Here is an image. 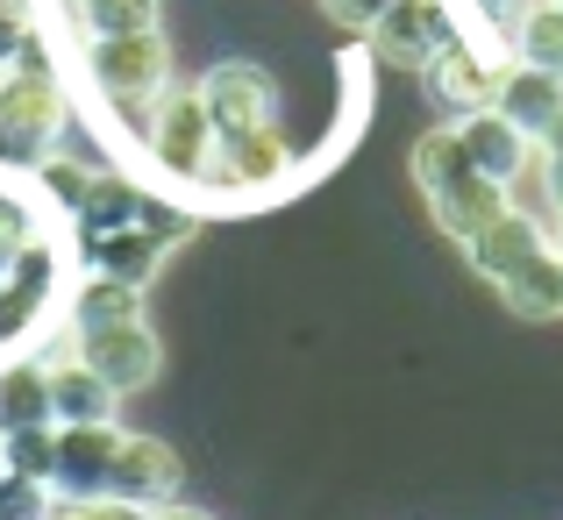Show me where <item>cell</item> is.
Listing matches in <instances>:
<instances>
[{
	"label": "cell",
	"instance_id": "8fae6325",
	"mask_svg": "<svg viewBox=\"0 0 563 520\" xmlns=\"http://www.w3.org/2000/svg\"><path fill=\"white\" fill-rule=\"evenodd\" d=\"M114 442L122 428H57V450H51V493L57 499H100L108 493V471H114Z\"/></svg>",
	"mask_w": 563,
	"mask_h": 520
},
{
	"label": "cell",
	"instance_id": "5bb4252c",
	"mask_svg": "<svg viewBox=\"0 0 563 520\" xmlns=\"http://www.w3.org/2000/svg\"><path fill=\"white\" fill-rule=\"evenodd\" d=\"M450 129H456V143H464V157L493 178V186H514L521 165L536 157V143H528L499 108H478V114H464V122H450Z\"/></svg>",
	"mask_w": 563,
	"mask_h": 520
},
{
	"label": "cell",
	"instance_id": "ffe728a7",
	"mask_svg": "<svg viewBox=\"0 0 563 520\" xmlns=\"http://www.w3.org/2000/svg\"><path fill=\"white\" fill-rule=\"evenodd\" d=\"M143 314V286H122V278H79V292L65 300V329H108V321H136Z\"/></svg>",
	"mask_w": 563,
	"mask_h": 520
},
{
	"label": "cell",
	"instance_id": "5b68a950",
	"mask_svg": "<svg viewBox=\"0 0 563 520\" xmlns=\"http://www.w3.org/2000/svg\"><path fill=\"white\" fill-rule=\"evenodd\" d=\"M200 108L207 122H214V143L229 136H257V129H278V79L264 65H250V57H229V65H214L200 86Z\"/></svg>",
	"mask_w": 563,
	"mask_h": 520
},
{
	"label": "cell",
	"instance_id": "52a82bcc",
	"mask_svg": "<svg viewBox=\"0 0 563 520\" xmlns=\"http://www.w3.org/2000/svg\"><path fill=\"white\" fill-rule=\"evenodd\" d=\"M499 65H507L499 51H478L471 36H450V43H442V51L421 65V86H428V100H435L450 122H464V114L493 108V93H499Z\"/></svg>",
	"mask_w": 563,
	"mask_h": 520
},
{
	"label": "cell",
	"instance_id": "9c48e42d",
	"mask_svg": "<svg viewBox=\"0 0 563 520\" xmlns=\"http://www.w3.org/2000/svg\"><path fill=\"white\" fill-rule=\"evenodd\" d=\"M36 364H43V378H51V421L57 428H108L114 413H122V392H114V385H100L93 370L79 364L71 335H65V343H43Z\"/></svg>",
	"mask_w": 563,
	"mask_h": 520
},
{
	"label": "cell",
	"instance_id": "603a6c76",
	"mask_svg": "<svg viewBox=\"0 0 563 520\" xmlns=\"http://www.w3.org/2000/svg\"><path fill=\"white\" fill-rule=\"evenodd\" d=\"M57 493L43 478H22V471H0V520H51Z\"/></svg>",
	"mask_w": 563,
	"mask_h": 520
},
{
	"label": "cell",
	"instance_id": "ba28073f",
	"mask_svg": "<svg viewBox=\"0 0 563 520\" xmlns=\"http://www.w3.org/2000/svg\"><path fill=\"white\" fill-rule=\"evenodd\" d=\"M450 36H464V29H456V14H450V0H393V8L372 22V36H364V43H372L378 65L421 71Z\"/></svg>",
	"mask_w": 563,
	"mask_h": 520
},
{
	"label": "cell",
	"instance_id": "7c38bea8",
	"mask_svg": "<svg viewBox=\"0 0 563 520\" xmlns=\"http://www.w3.org/2000/svg\"><path fill=\"white\" fill-rule=\"evenodd\" d=\"M86 272L93 278H122V286H151L157 264L172 257L179 243H165L157 229H143V221H129V229H108V235H86Z\"/></svg>",
	"mask_w": 563,
	"mask_h": 520
},
{
	"label": "cell",
	"instance_id": "7a4b0ae2",
	"mask_svg": "<svg viewBox=\"0 0 563 520\" xmlns=\"http://www.w3.org/2000/svg\"><path fill=\"white\" fill-rule=\"evenodd\" d=\"M79 71H86L93 100L114 114V122L143 129V122H151V108L172 93V43H165V29L93 36V43H79Z\"/></svg>",
	"mask_w": 563,
	"mask_h": 520
},
{
	"label": "cell",
	"instance_id": "277c9868",
	"mask_svg": "<svg viewBox=\"0 0 563 520\" xmlns=\"http://www.w3.org/2000/svg\"><path fill=\"white\" fill-rule=\"evenodd\" d=\"M136 136H143L151 172L165 178V186H179V192H192L207 178V165H214V122H207V108H200V93H192V86H172Z\"/></svg>",
	"mask_w": 563,
	"mask_h": 520
},
{
	"label": "cell",
	"instance_id": "4316f807",
	"mask_svg": "<svg viewBox=\"0 0 563 520\" xmlns=\"http://www.w3.org/2000/svg\"><path fill=\"white\" fill-rule=\"evenodd\" d=\"M393 8V0H321V14H329L335 29H350V36H372V22Z\"/></svg>",
	"mask_w": 563,
	"mask_h": 520
},
{
	"label": "cell",
	"instance_id": "44dd1931",
	"mask_svg": "<svg viewBox=\"0 0 563 520\" xmlns=\"http://www.w3.org/2000/svg\"><path fill=\"white\" fill-rule=\"evenodd\" d=\"M79 43L93 36H129V29H157V0H65Z\"/></svg>",
	"mask_w": 563,
	"mask_h": 520
},
{
	"label": "cell",
	"instance_id": "2e32d148",
	"mask_svg": "<svg viewBox=\"0 0 563 520\" xmlns=\"http://www.w3.org/2000/svg\"><path fill=\"white\" fill-rule=\"evenodd\" d=\"M22 428H57L51 421V378H43L36 356H8L0 364V442L22 435Z\"/></svg>",
	"mask_w": 563,
	"mask_h": 520
},
{
	"label": "cell",
	"instance_id": "f546056e",
	"mask_svg": "<svg viewBox=\"0 0 563 520\" xmlns=\"http://www.w3.org/2000/svg\"><path fill=\"white\" fill-rule=\"evenodd\" d=\"M151 520H214V513H200V507H179V499H172V507H151Z\"/></svg>",
	"mask_w": 563,
	"mask_h": 520
},
{
	"label": "cell",
	"instance_id": "3957f363",
	"mask_svg": "<svg viewBox=\"0 0 563 520\" xmlns=\"http://www.w3.org/2000/svg\"><path fill=\"white\" fill-rule=\"evenodd\" d=\"M413 186H421L428 214H435V229L450 235V243H471L485 221L507 214V186H493V178L471 165L450 122H435L421 143H413Z\"/></svg>",
	"mask_w": 563,
	"mask_h": 520
},
{
	"label": "cell",
	"instance_id": "8992f818",
	"mask_svg": "<svg viewBox=\"0 0 563 520\" xmlns=\"http://www.w3.org/2000/svg\"><path fill=\"white\" fill-rule=\"evenodd\" d=\"M71 350H79V364L93 370L100 385H114V392H143V385L157 378V364H165V350H157L151 321H108V329H71Z\"/></svg>",
	"mask_w": 563,
	"mask_h": 520
},
{
	"label": "cell",
	"instance_id": "9a60e30c",
	"mask_svg": "<svg viewBox=\"0 0 563 520\" xmlns=\"http://www.w3.org/2000/svg\"><path fill=\"white\" fill-rule=\"evenodd\" d=\"M536 250H556V243H550V235H542L528 214H514V207H507L499 221H485V229L464 243V257H471V272H478V278H493V286H499V278L521 272Z\"/></svg>",
	"mask_w": 563,
	"mask_h": 520
},
{
	"label": "cell",
	"instance_id": "d4e9b609",
	"mask_svg": "<svg viewBox=\"0 0 563 520\" xmlns=\"http://www.w3.org/2000/svg\"><path fill=\"white\" fill-rule=\"evenodd\" d=\"M36 43V22H29V0H0V71Z\"/></svg>",
	"mask_w": 563,
	"mask_h": 520
},
{
	"label": "cell",
	"instance_id": "d6986e66",
	"mask_svg": "<svg viewBox=\"0 0 563 520\" xmlns=\"http://www.w3.org/2000/svg\"><path fill=\"white\" fill-rule=\"evenodd\" d=\"M143 200H151V192H143L129 172H93L79 214H71V221H79V243H86V235H108V229H129V221L143 214Z\"/></svg>",
	"mask_w": 563,
	"mask_h": 520
},
{
	"label": "cell",
	"instance_id": "4dcf8cb0",
	"mask_svg": "<svg viewBox=\"0 0 563 520\" xmlns=\"http://www.w3.org/2000/svg\"><path fill=\"white\" fill-rule=\"evenodd\" d=\"M0 278H8V257H0Z\"/></svg>",
	"mask_w": 563,
	"mask_h": 520
},
{
	"label": "cell",
	"instance_id": "cb8c5ba5",
	"mask_svg": "<svg viewBox=\"0 0 563 520\" xmlns=\"http://www.w3.org/2000/svg\"><path fill=\"white\" fill-rule=\"evenodd\" d=\"M51 450H57V428H22V435L0 442V464L22 471V478H43V485H51Z\"/></svg>",
	"mask_w": 563,
	"mask_h": 520
},
{
	"label": "cell",
	"instance_id": "484cf974",
	"mask_svg": "<svg viewBox=\"0 0 563 520\" xmlns=\"http://www.w3.org/2000/svg\"><path fill=\"white\" fill-rule=\"evenodd\" d=\"M51 520H151V513L129 507V499H108V493H100V499H57Z\"/></svg>",
	"mask_w": 563,
	"mask_h": 520
},
{
	"label": "cell",
	"instance_id": "30bf717a",
	"mask_svg": "<svg viewBox=\"0 0 563 520\" xmlns=\"http://www.w3.org/2000/svg\"><path fill=\"white\" fill-rule=\"evenodd\" d=\"M108 499H129V507H172L179 499V450L157 435H129L114 442V471H108Z\"/></svg>",
	"mask_w": 563,
	"mask_h": 520
},
{
	"label": "cell",
	"instance_id": "f1b7e54d",
	"mask_svg": "<svg viewBox=\"0 0 563 520\" xmlns=\"http://www.w3.org/2000/svg\"><path fill=\"white\" fill-rule=\"evenodd\" d=\"M542 165H550V192H556V207H563V114H556L550 136H542Z\"/></svg>",
	"mask_w": 563,
	"mask_h": 520
},
{
	"label": "cell",
	"instance_id": "4fadbf2b",
	"mask_svg": "<svg viewBox=\"0 0 563 520\" xmlns=\"http://www.w3.org/2000/svg\"><path fill=\"white\" fill-rule=\"evenodd\" d=\"M493 108L507 114L528 143H542L556 129V114H563V79H556V71H536V65H514V57H507V65H499Z\"/></svg>",
	"mask_w": 563,
	"mask_h": 520
},
{
	"label": "cell",
	"instance_id": "6da1fadb",
	"mask_svg": "<svg viewBox=\"0 0 563 520\" xmlns=\"http://www.w3.org/2000/svg\"><path fill=\"white\" fill-rule=\"evenodd\" d=\"M71 122V100H65V79L57 65L43 57V36L0 71V165L8 172H36L43 157L57 151Z\"/></svg>",
	"mask_w": 563,
	"mask_h": 520
},
{
	"label": "cell",
	"instance_id": "83f0119b",
	"mask_svg": "<svg viewBox=\"0 0 563 520\" xmlns=\"http://www.w3.org/2000/svg\"><path fill=\"white\" fill-rule=\"evenodd\" d=\"M521 8H528V0H471V14H478V22H485V29H493V36H499V43H507V29H514V22H521Z\"/></svg>",
	"mask_w": 563,
	"mask_h": 520
},
{
	"label": "cell",
	"instance_id": "ac0fdd59",
	"mask_svg": "<svg viewBox=\"0 0 563 520\" xmlns=\"http://www.w3.org/2000/svg\"><path fill=\"white\" fill-rule=\"evenodd\" d=\"M507 57L563 79V0H528L521 22L507 29Z\"/></svg>",
	"mask_w": 563,
	"mask_h": 520
},
{
	"label": "cell",
	"instance_id": "e0dca14e",
	"mask_svg": "<svg viewBox=\"0 0 563 520\" xmlns=\"http://www.w3.org/2000/svg\"><path fill=\"white\" fill-rule=\"evenodd\" d=\"M493 292L521 321H556L563 314V250H536V257H528L521 272H507Z\"/></svg>",
	"mask_w": 563,
	"mask_h": 520
},
{
	"label": "cell",
	"instance_id": "7402d4cb",
	"mask_svg": "<svg viewBox=\"0 0 563 520\" xmlns=\"http://www.w3.org/2000/svg\"><path fill=\"white\" fill-rule=\"evenodd\" d=\"M93 172L100 165H79V157H43L36 178H43V192H51V207H65V214H79V200H86V186H93Z\"/></svg>",
	"mask_w": 563,
	"mask_h": 520
}]
</instances>
